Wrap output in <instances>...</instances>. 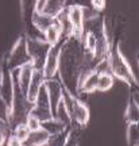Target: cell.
I'll return each mask as SVG.
<instances>
[{
	"instance_id": "26",
	"label": "cell",
	"mask_w": 139,
	"mask_h": 146,
	"mask_svg": "<svg viewBox=\"0 0 139 146\" xmlns=\"http://www.w3.org/2000/svg\"><path fill=\"white\" fill-rule=\"evenodd\" d=\"M64 146H78V135L74 133L72 127H70V131H69V134H68V138Z\"/></svg>"
},
{
	"instance_id": "17",
	"label": "cell",
	"mask_w": 139,
	"mask_h": 146,
	"mask_svg": "<svg viewBox=\"0 0 139 146\" xmlns=\"http://www.w3.org/2000/svg\"><path fill=\"white\" fill-rule=\"evenodd\" d=\"M54 119L61 122L62 125L68 126V127H70V125L73 123L72 115H70V111H69L66 103L64 100V96H62V99L60 100V103L57 104L56 110H54Z\"/></svg>"
},
{
	"instance_id": "15",
	"label": "cell",
	"mask_w": 139,
	"mask_h": 146,
	"mask_svg": "<svg viewBox=\"0 0 139 146\" xmlns=\"http://www.w3.org/2000/svg\"><path fill=\"white\" fill-rule=\"evenodd\" d=\"M124 119L127 123H138L139 122V106H138V95L132 92L128 100V104L124 112Z\"/></svg>"
},
{
	"instance_id": "13",
	"label": "cell",
	"mask_w": 139,
	"mask_h": 146,
	"mask_svg": "<svg viewBox=\"0 0 139 146\" xmlns=\"http://www.w3.org/2000/svg\"><path fill=\"white\" fill-rule=\"evenodd\" d=\"M99 70L92 69L83 74L77 84V94H92L97 91V80H99Z\"/></svg>"
},
{
	"instance_id": "19",
	"label": "cell",
	"mask_w": 139,
	"mask_h": 146,
	"mask_svg": "<svg viewBox=\"0 0 139 146\" xmlns=\"http://www.w3.org/2000/svg\"><path fill=\"white\" fill-rule=\"evenodd\" d=\"M54 21H56V19H52V18L45 16V15H38V14H35V12L31 14V22H32L34 27L41 33L42 35L45 34V31L47 30V27L50 26Z\"/></svg>"
},
{
	"instance_id": "1",
	"label": "cell",
	"mask_w": 139,
	"mask_h": 146,
	"mask_svg": "<svg viewBox=\"0 0 139 146\" xmlns=\"http://www.w3.org/2000/svg\"><path fill=\"white\" fill-rule=\"evenodd\" d=\"M89 72L85 66V52L83 42L76 38H64L60 64H58V74L60 81L65 91L72 95L77 94V84L80 77Z\"/></svg>"
},
{
	"instance_id": "8",
	"label": "cell",
	"mask_w": 139,
	"mask_h": 146,
	"mask_svg": "<svg viewBox=\"0 0 139 146\" xmlns=\"http://www.w3.org/2000/svg\"><path fill=\"white\" fill-rule=\"evenodd\" d=\"M14 92H15V81L12 77V72L7 66H1L0 70V98L3 99L7 107L11 110L14 102Z\"/></svg>"
},
{
	"instance_id": "29",
	"label": "cell",
	"mask_w": 139,
	"mask_h": 146,
	"mask_svg": "<svg viewBox=\"0 0 139 146\" xmlns=\"http://www.w3.org/2000/svg\"><path fill=\"white\" fill-rule=\"evenodd\" d=\"M7 146H23V143H22L14 134H11V135H8V138H7Z\"/></svg>"
},
{
	"instance_id": "9",
	"label": "cell",
	"mask_w": 139,
	"mask_h": 146,
	"mask_svg": "<svg viewBox=\"0 0 139 146\" xmlns=\"http://www.w3.org/2000/svg\"><path fill=\"white\" fill-rule=\"evenodd\" d=\"M70 115H72V120L76 122L80 127H85L91 118L89 107L76 95L70 96Z\"/></svg>"
},
{
	"instance_id": "4",
	"label": "cell",
	"mask_w": 139,
	"mask_h": 146,
	"mask_svg": "<svg viewBox=\"0 0 139 146\" xmlns=\"http://www.w3.org/2000/svg\"><path fill=\"white\" fill-rule=\"evenodd\" d=\"M66 15L72 27V36L77 41H83L85 33V7L80 4L66 5Z\"/></svg>"
},
{
	"instance_id": "6",
	"label": "cell",
	"mask_w": 139,
	"mask_h": 146,
	"mask_svg": "<svg viewBox=\"0 0 139 146\" xmlns=\"http://www.w3.org/2000/svg\"><path fill=\"white\" fill-rule=\"evenodd\" d=\"M27 42V50L30 54V58L35 68L42 69L45 58H46L47 50H49V43L45 41V38H26Z\"/></svg>"
},
{
	"instance_id": "10",
	"label": "cell",
	"mask_w": 139,
	"mask_h": 146,
	"mask_svg": "<svg viewBox=\"0 0 139 146\" xmlns=\"http://www.w3.org/2000/svg\"><path fill=\"white\" fill-rule=\"evenodd\" d=\"M65 10H66L65 1H61V0H39V1H35L32 12H35L38 15H45L52 18V19H56L57 16Z\"/></svg>"
},
{
	"instance_id": "27",
	"label": "cell",
	"mask_w": 139,
	"mask_h": 146,
	"mask_svg": "<svg viewBox=\"0 0 139 146\" xmlns=\"http://www.w3.org/2000/svg\"><path fill=\"white\" fill-rule=\"evenodd\" d=\"M91 4H92L93 10L97 11V12H101V11L105 8V1H104V0H92Z\"/></svg>"
},
{
	"instance_id": "20",
	"label": "cell",
	"mask_w": 139,
	"mask_h": 146,
	"mask_svg": "<svg viewBox=\"0 0 139 146\" xmlns=\"http://www.w3.org/2000/svg\"><path fill=\"white\" fill-rule=\"evenodd\" d=\"M113 81L115 78L112 77V74L108 70L99 73V80H97V91L100 92H107L113 87Z\"/></svg>"
},
{
	"instance_id": "22",
	"label": "cell",
	"mask_w": 139,
	"mask_h": 146,
	"mask_svg": "<svg viewBox=\"0 0 139 146\" xmlns=\"http://www.w3.org/2000/svg\"><path fill=\"white\" fill-rule=\"evenodd\" d=\"M42 129H45L50 135H56V134H60V133H62V131L68 130L69 127L65 126V125H62L61 122H58V120L52 119V120H49V122L42 123Z\"/></svg>"
},
{
	"instance_id": "12",
	"label": "cell",
	"mask_w": 139,
	"mask_h": 146,
	"mask_svg": "<svg viewBox=\"0 0 139 146\" xmlns=\"http://www.w3.org/2000/svg\"><path fill=\"white\" fill-rule=\"evenodd\" d=\"M43 87L46 89L47 98H49V102L52 104L53 114H54V110H56L57 104L60 103V100L64 96V87H62L61 81L56 80V78H47V80H45Z\"/></svg>"
},
{
	"instance_id": "28",
	"label": "cell",
	"mask_w": 139,
	"mask_h": 146,
	"mask_svg": "<svg viewBox=\"0 0 139 146\" xmlns=\"http://www.w3.org/2000/svg\"><path fill=\"white\" fill-rule=\"evenodd\" d=\"M7 126L3 123H0V146H4L5 141H7Z\"/></svg>"
},
{
	"instance_id": "7",
	"label": "cell",
	"mask_w": 139,
	"mask_h": 146,
	"mask_svg": "<svg viewBox=\"0 0 139 146\" xmlns=\"http://www.w3.org/2000/svg\"><path fill=\"white\" fill-rule=\"evenodd\" d=\"M62 43H64V39L60 41L58 43H56V45L50 46L49 50H47L46 58H45V62H43V66H42L45 80L54 78V76L58 72V64H60V54H61Z\"/></svg>"
},
{
	"instance_id": "18",
	"label": "cell",
	"mask_w": 139,
	"mask_h": 146,
	"mask_svg": "<svg viewBox=\"0 0 139 146\" xmlns=\"http://www.w3.org/2000/svg\"><path fill=\"white\" fill-rule=\"evenodd\" d=\"M43 38L49 43V46H53V45H56V43H58V42L61 41L62 30H61V27H60V25L57 23V21H54L50 26L47 27V30L43 34Z\"/></svg>"
},
{
	"instance_id": "2",
	"label": "cell",
	"mask_w": 139,
	"mask_h": 146,
	"mask_svg": "<svg viewBox=\"0 0 139 146\" xmlns=\"http://www.w3.org/2000/svg\"><path fill=\"white\" fill-rule=\"evenodd\" d=\"M107 66H108V72L112 74L113 78H118L120 81L126 83L128 87H138V80L135 77L132 68L127 58L122 53L120 49V43L112 45L109 49L108 57H107Z\"/></svg>"
},
{
	"instance_id": "21",
	"label": "cell",
	"mask_w": 139,
	"mask_h": 146,
	"mask_svg": "<svg viewBox=\"0 0 139 146\" xmlns=\"http://www.w3.org/2000/svg\"><path fill=\"white\" fill-rule=\"evenodd\" d=\"M126 139L128 146H139V126L138 123H127Z\"/></svg>"
},
{
	"instance_id": "5",
	"label": "cell",
	"mask_w": 139,
	"mask_h": 146,
	"mask_svg": "<svg viewBox=\"0 0 139 146\" xmlns=\"http://www.w3.org/2000/svg\"><path fill=\"white\" fill-rule=\"evenodd\" d=\"M28 114L32 115V116H35L41 123H45V122H49V120L54 119L52 104H50V102H49V98H47L45 87L41 88L39 94H38V98H36V100H35V103L32 104V107H31Z\"/></svg>"
},
{
	"instance_id": "16",
	"label": "cell",
	"mask_w": 139,
	"mask_h": 146,
	"mask_svg": "<svg viewBox=\"0 0 139 146\" xmlns=\"http://www.w3.org/2000/svg\"><path fill=\"white\" fill-rule=\"evenodd\" d=\"M49 138H50V134L45 129L30 131V134L27 137L26 142L23 143V146H46V143L49 142Z\"/></svg>"
},
{
	"instance_id": "11",
	"label": "cell",
	"mask_w": 139,
	"mask_h": 146,
	"mask_svg": "<svg viewBox=\"0 0 139 146\" xmlns=\"http://www.w3.org/2000/svg\"><path fill=\"white\" fill-rule=\"evenodd\" d=\"M43 83H45V76H43L42 69L34 68L32 74H31L30 84H28V88H27V95H26V99L30 104L35 103L36 98H38V94H39L41 88L43 87Z\"/></svg>"
},
{
	"instance_id": "3",
	"label": "cell",
	"mask_w": 139,
	"mask_h": 146,
	"mask_svg": "<svg viewBox=\"0 0 139 146\" xmlns=\"http://www.w3.org/2000/svg\"><path fill=\"white\" fill-rule=\"evenodd\" d=\"M7 62V68L10 69L11 72H14L16 69L22 68L23 65H26L28 62H32L27 50V42H26V36H19L18 41L14 43L12 49L8 53V57L5 60Z\"/></svg>"
},
{
	"instance_id": "14",
	"label": "cell",
	"mask_w": 139,
	"mask_h": 146,
	"mask_svg": "<svg viewBox=\"0 0 139 146\" xmlns=\"http://www.w3.org/2000/svg\"><path fill=\"white\" fill-rule=\"evenodd\" d=\"M34 64L28 62L26 65H23L22 68L18 69V89L21 91V94L26 98L27 95V88H28V84H30L31 80V74H32V70H34Z\"/></svg>"
},
{
	"instance_id": "25",
	"label": "cell",
	"mask_w": 139,
	"mask_h": 146,
	"mask_svg": "<svg viewBox=\"0 0 139 146\" xmlns=\"http://www.w3.org/2000/svg\"><path fill=\"white\" fill-rule=\"evenodd\" d=\"M24 125L28 127V130L30 131H36L39 130V129H42V123L39 122V120L36 119L35 116H32V115H27L26 120H24Z\"/></svg>"
},
{
	"instance_id": "24",
	"label": "cell",
	"mask_w": 139,
	"mask_h": 146,
	"mask_svg": "<svg viewBox=\"0 0 139 146\" xmlns=\"http://www.w3.org/2000/svg\"><path fill=\"white\" fill-rule=\"evenodd\" d=\"M12 130H14V135H15L22 143L26 142L27 137H28V134H30V130H28V127H27L24 123H21V125L15 126Z\"/></svg>"
},
{
	"instance_id": "23",
	"label": "cell",
	"mask_w": 139,
	"mask_h": 146,
	"mask_svg": "<svg viewBox=\"0 0 139 146\" xmlns=\"http://www.w3.org/2000/svg\"><path fill=\"white\" fill-rule=\"evenodd\" d=\"M69 131H70V127H69L68 130L60 133V134L50 135V138H49V142L46 143V146H64V143H65V141H66V138H68Z\"/></svg>"
}]
</instances>
